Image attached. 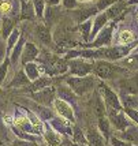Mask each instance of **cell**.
<instances>
[{
	"label": "cell",
	"instance_id": "obj_1",
	"mask_svg": "<svg viewBox=\"0 0 138 146\" xmlns=\"http://www.w3.org/2000/svg\"><path fill=\"white\" fill-rule=\"evenodd\" d=\"M66 83H67V86H69L70 89L75 93V96H83V94H86V93H89L90 90H93L96 79L92 75L69 76L66 79Z\"/></svg>",
	"mask_w": 138,
	"mask_h": 146
},
{
	"label": "cell",
	"instance_id": "obj_2",
	"mask_svg": "<svg viewBox=\"0 0 138 146\" xmlns=\"http://www.w3.org/2000/svg\"><path fill=\"white\" fill-rule=\"evenodd\" d=\"M93 70H94V74L101 78V79H111L112 76H115L116 72H119L120 68L111 64L109 62H105V60H99L96 62L93 66Z\"/></svg>",
	"mask_w": 138,
	"mask_h": 146
},
{
	"label": "cell",
	"instance_id": "obj_3",
	"mask_svg": "<svg viewBox=\"0 0 138 146\" xmlns=\"http://www.w3.org/2000/svg\"><path fill=\"white\" fill-rule=\"evenodd\" d=\"M94 64L88 63L83 59H73L69 63V68L71 74L75 76H88L92 71H93Z\"/></svg>",
	"mask_w": 138,
	"mask_h": 146
},
{
	"label": "cell",
	"instance_id": "obj_4",
	"mask_svg": "<svg viewBox=\"0 0 138 146\" xmlns=\"http://www.w3.org/2000/svg\"><path fill=\"white\" fill-rule=\"evenodd\" d=\"M108 117H109V123H111L116 130H119V131H125L129 126H131V123H130L129 119L125 116V112H123V111L108 108Z\"/></svg>",
	"mask_w": 138,
	"mask_h": 146
},
{
	"label": "cell",
	"instance_id": "obj_5",
	"mask_svg": "<svg viewBox=\"0 0 138 146\" xmlns=\"http://www.w3.org/2000/svg\"><path fill=\"white\" fill-rule=\"evenodd\" d=\"M99 89H100V93H101L100 96H103V100H104V102L107 104L109 108L122 111V104H120L119 97H118V94L113 90H111V88H108L107 85H104V83H100Z\"/></svg>",
	"mask_w": 138,
	"mask_h": 146
},
{
	"label": "cell",
	"instance_id": "obj_6",
	"mask_svg": "<svg viewBox=\"0 0 138 146\" xmlns=\"http://www.w3.org/2000/svg\"><path fill=\"white\" fill-rule=\"evenodd\" d=\"M55 94H56V89L51 85V86L45 88V89H41L36 92V93H33V100H36L38 104L47 107V105H49L51 102H53Z\"/></svg>",
	"mask_w": 138,
	"mask_h": 146
},
{
	"label": "cell",
	"instance_id": "obj_7",
	"mask_svg": "<svg viewBox=\"0 0 138 146\" xmlns=\"http://www.w3.org/2000/svg\"><path fill=\"white\" fill-rule=\"evenodd\" d=\"M25 111V109H23ZM15 124L21 133H29V134H38L37 130L31 126V123L29 121L27 116L25 112H21V111H15Z\"/></svg>",
	"mask_w": 138,
	"mask_h": 146
},
{
	"label": "cell",
	"instance_id": "obj_8",
	"mask_svg": "<svg viewBox=\"0 0 138 146\" xmlns=\"http://www.w3.org/2000/svg\"><path fill=\"white\" fill-rule=\"evenodd\" d=\"M53 107H55V111H56L59 116L64 117L66 120L69 121H75V116H74V111H73V107L70 105L69 102L63 101L60 98L57 100H53Z\"/></svg>",
	"mask_w": 138,
	"mask_h": 146
},
{
	"label": "cell",
	"instance_id": "obj_9",
	"mask_svg": "<svg viewBox=\"0 0 138 146\" xmlns=\"http://www.w3.org/2000/svg\"><path fill=\"white\" fill-rule=\"evenodd\" d=\"M44 134V139L48 143V146H62L63 145V138L59 133H56L49 124H45V128L43 130Z\"/></svg>",
	"mask_w": 138,
	"mask_h": 146
},
{
	"label": "cell",
	"instance_id": "obj_10",
	"mask_svg": "<svg viewBox=\"0 0 138 146\" xmlns=\"http://www.w3.org/2000/svg\"><path fill=\"white\" fill-rule=\"evenodd\" d=\"M86 142H88L90 146H107V141L105 138L101 135V133L94 127H89L88 131H86Z\"/></svg>",
	"mask_w": 138,
	"mask_h": 146
},
{
	"label": "cell",
	"instance_id": "obj_11",
	"mask_svg": "<svg viewBox=\"0 0 138 146\" xmlns=\"http://www.w3.org/2000/svg\"><path fill=\"white\" fill-rule=\"evenodd\" d=\"M112 30H113V25L109 26H104V29L100 30V34L96 37L94 42L90 46H101V45H109L111 44V40H112Z\"/></svg>",
	"mask_w": 138,
	"mask_h": 146
},
{
	"label": "cell",
	"instance_id": "obj_12",
	"mask_svg": "<svg viewBox=\"0 0 138 146\" xmlns=\"http://www.w3.org/2000/svg\"><path fill=\"white\" fill-rule=\"evenodd\" d=\"M38 57V48L33 42H26L22 52V63L23 66L27 63H31Z\"/></svg>",
	"mask_w": 138,
	"mask_h": 146
},
{
	"label": "cell",
	"instance_id": "obj_13",
	"mask_svg": "<svg viewBox=\"0 0 138 146\" xmlns=\"http://www.w3.org/2000/svg\"><path fill=\"white\" fill-rule=\"evenodd\" d=\"M51 127H53V130L56 133H63L67 135H73V130H71V123L69 120H63L60 117H52L51 120Z\"/></svg>",
	"mask_w": 138,
	"mask_h": 146
},
{
	"label": "cell",
	"instance_id": "obj_14",
	"mask_svg": "<svg viewBox=\"0 0 138 146\" xmlns=\"http://www.w3.org/2000/svg\"><path fill=\"white\" fill-rule=\"evenodd\" d=\"M92 109H93V113L97 117H103L105 116V105L103 101V97L100 96L99 92H94L93 93V98H92Z\"/></svg>",
	"mask_w": 138,
	"mask_h": 146
},
{
	"label": "cell",
	"instance_id": "obj_15",
	"mask_svg": "<svg viewBox=\"0 0 138 146\" xmlns=\"http://www.w3.org/2000/svg\"><path fill=\"white\" fill-rule=\"evenodd\" d=\"M36 37H37V40L43 45H47V46L52 45V34H51L49 29L47 26H44V25L37 26V29H36Z\"/></svg>",
	"mask_w": 138,
	"mask_h": 146
},
{
	"label": "cell",
	"instance_id": "obj_16",
	"mask_svg": "<svg viewBox=\"0 0 138 146\" xmlns=\"http://www.w3.org/2000/svg\"><path fill=\"white\" fill-rule=\"evenodd\" d=\"M119 139L126 141V142H130L133 145H134V143L138 145V128H137V126H133V124L129 126V127L122 133Z\"/></svg>",
	"mask_w": 138,
	"mask_h": 146
},
{
	"label": "cell",
	"instance_id": "obj_17",
	"mask_svg": "<svg viewBox=\"0 0 138 146\" xmlns=\"http://www.w3.org/2000/svg\"><path fill=\"white\" fill-rule=\"evenodd\" d=\"M57 94H59V98H60V100L69 102V104L77 100L75 93L70 89L67 85H62V86H59V89H57Z\"/></svg>",
	"mask_w": 138,
	"mask_h": 146
},
{
	"label": "cell",
	"instance_id": "obj_18",
	"mask_svg": "<svg viewBox=\"0 0 138 146\" xmlns=\"http://www.w3.org/2000/svg\"><path fill=\"white\" fill-rule=\"evenodd\" d=\"M51 85H52V78L48 75H43L31 83L30 92L36 93V92H38V90H41V89H45V88H48Z\"/></svg>",
	"mask_w": 138,
	"mask_h": 146
},
{
	"label": "cell",
	"instance_id": "obj_19",
	"mask_svg": "<svg viewBox=\"0 0 138 146\" xmlns=\"http://www.w3.org/2000/svg\"><path fill=\"white\" fill-rule=\"evenodd\" d=\"M25 74H26V76H27V79L29 81H31V82H34L36 79H38L40 78V68H38V64H36V63H27V64H25Z\"/></svg>",
	"mask_w": 138,
	"mask_h": 146
},
{
	"label": "cell",
	"instance_id": "obj_20",
	"mask_svg": "<svg viewBox=\"0 0 138 146\" xmlns=\"http://www.w3.org/2000/svg\"><path fill=\"white\" fill-rule=\"evenodd\" d=\"M36 15L33 3L30 0H23L22 1V10H21V18L22 19H33Z\"/></svg>",
	"mask_w": 138,
	"mask_h": 146
},
{
	"label": "cell",
	"instance_id": "obj_21",
	"mask_svg": "<svg viewBox=\"0 0 138 146\" xmlns=\"http://www.w3.org/2000/svg\"><path fill=\"white\" fill-rule=\"evenodd\" d=\"M107 15L105 14H100V15H97V18H96V21H94V26L93 29L90 30V37H89V40H93L96 36H97V33L101 30V27H104L105 26V22H107Z\"/></svg>",
	"mask_w": 138,
	"mask_h": 146
},
{
	"label": "cell",
	"instance_id": "obj_22",
	"mask_svg": "<svg viewBox=\"0 0 138 146\" xmlns=\"http://www.w3.org/2000/svg\"><path fill=\"white\" fill-rule=\"evenodd\" d=\"M13 19L8 18V17H4L1 19V37L3 38H8L10 34L13 33Z\"/></svg>",
	"mask_w": 138,
	"mask_h": 146
},
{
	"label": "cell",
	"instance_id": "obj_23",
	"mask_svg": "<svg viewBox=\"0 0 138 146\" xmlns=\"http://www.w3.org/2000/svg\"><path fill=\"white\" fill-rule=\"evenodd\" d=\"M99 130H100L101 135L107 141L108 137H109V133H111V123H109V120H108L105 116L99 117Z\"/></svg>",
	"mask_w": 138,
	"mask_h": 146
},
{
	"label": "cell",
	"instance_id": "obj_24",
	"mask_svg": "<svg viewBox=\"0 0 138 146\" xmlns=\"http://www.w3.org/2000/svg\"><path fill=\"white\" fill-rule=\"evenodd\" d=\"M122 102L125 105V108L137 109L138 108V96L135 94H123Z\"/></svg>",
	"mask_w": 138,
	"mask_h": 146
},
{
	"label": "cell",
	"instance_id": "obj_25",
	"mask_svg": "<svg viewBox=\"0 0 138 146\" xmlns=\"http://www.w3.org/2000/svg\"><path fill=\"white\" fill-rule=\"evenodd\" d=\"M29 82H30V81L27 79L25 71H19L18 74L14 76V79L11 81V83H10L8 86H14V88L17 86V88H21V86H26Z\"/></svg>",
	"mask_w": 138,
	"mask_h": 146
},
{
	"label": "cell",
	"instance_id": "obj_26",
	"mask_svg": "<svg viewBox=\"0 0 138 146\" xmlns=\"http://www.w3.org/2000/svg\"><path fill=\"white\" fill-rule=\"evenodd\" d=\"M96 11H97V8H96V7H93V8H86V10H79V11H75V13H74V15H75V21H77V22H79V23H82V22H83L86 18H89V17L94 15V14H96Z\"/></svg>",
	"mask_w": 138,
	"mask_h": 146
},
{
	"label": "cell",
	"instance_id": "obj_27",
	"mask_svg": "<svg viewBox=\"0 0 138 146\" xmlns=\"http://www.w3.org/2000/svg\"><path fill=\"white\" fill-rule=\"evenodd\" d=\"M122 64L125 67H129V68L138 70V53L137 55H127L126 57H123L122 59Z\"/></svg>",
	"mask_w": 138,
	"mask_h": 146
},
{
	"label": "cell",
	"instance_id": "obj_28",
	"mask_svg": "<svg viewBox=\"0 0 138 146\" xmlns=\"http://www.w3.org/2000/svg\"><path fill=\"white\" fill-rule=\"evenodd\" d=\"M122 13H123V4L118 3V4H112L109 7L105 15H107V18H118Z\"/></svg>",
	"mask_w": 138,
	"mask_h": 146
},
{
	"label": "cell",
	"instance_id": "obj_29",
	"mask_svg": "<svg viewBox=\"0 0 138 146\" xmlns=\"http://www.w3.org/2000/svg\"><path fill=\"white\" fill-rule=\"evenodd\" d=\"M133 40H134V34L131 30H122L119 33L118 44H127V42H131Z\"/></svg>",
	"mask_w": 138,
	"mask_h": 146
},
{
	"label": "cell",
	"instance_id": "obj_30",
	"mask_svg": "<svg viewBox=\"0 0 138 146\" xmlns=\"http://www.w3.org/2000/svg\"><path fill=\"white\" fill-rule=\"evenodd\" d=\"M19 38H21V32H19V29H14L13 33L10 34V37H8V42H7V52H10L13 49V46L15 45V42L18 41Z\"/></svg>",
	"mask_w": 138,
	"mask_h": 146
},
{
	"label": "cell",
	"instance_id": "obj_31",
	"mask_svg": "<svg viewBox=\"0 0 138 146\" xmlns=\"http://www.w3.org/2000/svg\"><path fill=\"white\" fill-rule=\"evenodd\" d=\"M90 27H92V21L82 22L79 25V33H81L83 40H89V37H90Z\"/></svg>",
	"mask_w": 138,
	"mask_h": 146
},
{
	"label": "cell",
	"instance_id": "obj_32",
	"mask_svg": "<svg viewBox=\"0 0 138 146\" xmlns=\"http://www.w3.org/2000/svg\"><path fill=\"white\" fill-rule=\"evenodd\" d=\"M73 139L75 143H79V145H85L86 143V138L83 137V134L81 133V130L78 127L74 128V133H73Z\"/></svg>",
	"mask_w": 138,
	"mask_h": 146
},
{
	"label": "cell",
	"instance_id": "obj_33",
	"mask_svg": "<svg viewBox=\"0 0 138 146\" xmlns=\"http://www.w3.org/2000/svg\"><path fill=\"white\" fill-rule=\"evenodd\" d=\"M31 3H33V7H34L36 15H38L41 18L44 15V3H43V0H31Z\"/></svg>",
	"mask_w": 138,
	"mask_h": 146
},
{
	"label": "cell",
	"instance_id": "obj_34",
	"mask_svg": "<svg viewBox=\"0 0 138 146\" xmlns=\"http://www.w3.org/2000/svg\"><path fill=\"white\" fill-rule=\"evenodd\" d=\"M22 44H23V40L19 38V42L17 44V46H15V49H14V52H13V56H11V62H13V63H17V60H18L19 53L22 51Z\"/></svg>",
	"mask_w": 138,
	"mask_h": 146
},
{
	"label": "cell",
	"instance_id": "obj_35",
	"mask_svg": "<svg viewBox=\"0 0 138 146\" xmlns=\"http://www.w3.org/2000/svg\"><path fill=\"white\" fill-rule=\"evenodd\" d=\"M8 66H10L8 60L3 62V63H1V66H0V85L4 82V78L7 76V72H8Z\"/></svg>",
	"mask_w": 138,
	"mask_h": 146
},
{
	"label": "cell",
	"instance_id": "obj_36",
	"mask_svg": "<svg viewBox=\"0 0 138 146\" xmlns=\"http://www.w3.org/2000/svg\"><path fill=\"white\" fill-rule=\"evenodd\" d=\"M111 145L112 146H134L133 143H130V142L122 141V139H119V138H116V137H112V138H111Z\"/></svg>",
	"mask_w": 138,
	"mask_h": 146
},
{
	"label": "cell",
	"instance_id": "obj_37",
	"mask_svg": "<svg viewBox=\"0 0 138 146\" xmlns=\"http://www.w3.org/2000/svg\"><path fill=\"white\" fill-rule=\"evenodd\" d=\"M126 115H129L130 117H131L133 121H135L138 124V111H135V109H130V108H125V111H123Z\"/></svg>",
	"mask_w": 138,
	"mask_h": 146
},
{
	"label": "cell",
	"instance_id": "obj_38",
	"mask_svg": "<svg viewBox=\"0 0 138 146\" xmlns=\"http://www.w3.org/2000/svg\"><path fill=\"white\" fill-rule=\"evenodd\" d=\"M115 1H116V0H100L96 8H97V10H104V8H107V7H111Z\"/></svg>",
	"mask_w": 138,
	"mask_h": 146
},
{
	"label": "cell",
	"instance_id": "obj_39",
	"mask_svg": "<svg viewBox=\"0 0 138 146\" xmlns=\"http://www.w3.org/2000/svg\"><path fill=\"white\" fill-rule=\"evenodd\" d=\"M63 6L66 8H75L78 7V1L77 0H63Z\"/></svg>",
	"mask_w": 138,
	"mask_h": 146
},
{
	"label": "cell",
	"instance_id": "obj_40",
	"mask_svg": "<svg viewBox=\"0 0 138 146\" xmlns=\"http://www.w3.org/2000/svg\"><path fill=\"white\" fill-rule=\"evenodd\" d=\"M6 135H7V127L4 124V121L1 120V117H0V139H4Z\"/></svg>",
	"mask_w": 138,
	"mask_h": 146
},
{
	"label": "cell",
	"instance_id": "obj_41",
	"mask_svg": "<svg viewBox=\"0 0 138 146\" xmlns=\"http://www.w3.org/2000/svg\"><path fill=\"white\" fill-rule=\"evenodd\" d=\"M7 53V49H6V44L3 40H0V62H3V59L6 56Z\"/></svg>",
	"mask_w": 138,
	"mask_h": 146
},
{
	"label": "cell",
	"instance_id": "obj_42",
	"mask_svg": "<svg viewBox=\"0 0 138 146\" xmlns=\"http://www.w3.org/2000/svg\"><path fill=\"white\" fill-rule=\"evenodd\" d=\"M10 8H11L10 1H4V0H3V1L0 3V10H1V13H8Z\"/></svg>",
	"mask_w": 138,
	"mask_h": 146
},
{
	"label": "cell",
	"instance_id": "obj_43",
	"mask_svg": "<svg viewBox=\"0 0 138 146\" xmlns=\"http://www.w3.org/2000/svg\"><path fill=\"white\" fill-rule=\"evenodd\" d=\"M13 146H38V145H34L31 142H25V141H15Z\"/></svg>",
	"mask_w": 138,
	"mask_h": 146
},
{
	"label": "cell",
	"instance_id": "obj_44",
	"mask_svg": "<svg viewBox=\"0 0 138 146\" xmlns=\"http://www.w3.org/2000/svg\"><path fill=\"white\" fill-rule=\"evenodd\" d=\"M59 1L60 0H48V4H49V7H53V6H56Z\"/></svg>",
	"mask_w": 138,
	"mask_h": 146
},
{
	"label": "cell",
	"instance_id": "obj_45",
	"mask_svg": "<svg viewBox=\"0 0 138 146\" xmlns=\"http://www.w3.org/2000/svg\"><path fill=\"white\" fill-rule=\"evenodd\" d=\"M79 1H96V0H79Z\"/></svg>",
	"mask_w": 138,
	"mask_h": 146
},
{
	"label": "cell",
	"instance_id": "obj_46",
	"mask_svg": "<svg viewBox=\"0 0 138 146\" xmlns=\"http://www.w3.org/2000/svg\"><path fill=\"white\" fill-rule=\"evenodd\" d=\"M81 146H88V145H86V143H85V145H81Z\"/></svg>",
	"mask_w": 138,
	"mask_h": 146
},
{
	"label": "cell",
	"instance_id": "obj_47",
	"mask_svg": "<svg viewBox=\"0 0 138 146\" xmlns=\"http://www.w3.org/2000/svg\"><path fill=\"white\" fill-rule=\"evenodd\" d=\"M1 1H3V0H0V3H1Z\"/></svg>",
	"mask_w": 138,
	"mask_h": 146
},
{
	"label": "cell",
	"instance_id": "obj_48",
	"mask_svg": "<svg viewBox=\"0 0 138 146\" xmlns=\"http://www.w3.org/2000/svg\"><path fill=\"white\" fill-rule=\"evenodd\" d=\"M8 1H11V0H8Z\"/></svg>",
	"mask_w": 138,
	"mask_h": 146
},
{
	"label": "cell",
	"instance_id": "obj_49",
	"mask_svg": "<svg viewBox=\"0 0 138 146\" xmlns=\"http://www.w3.org/2000/svg\"><path fill=\"white\" fill-rule=\"evenodd\" d=\"M137 19H138V17H137Z\"/></svg>",
	"mask_w": 138,
	"mask_h": 146
},
{
	"label": "cell",
	"instance_id": "obj_50",
	"mask_svg": "<svg viewBox=\"0 0 138 146\" xmlns=\"http://www.w3.org/2000/svg\"><path fill=\"white\" fill-rule=\"evenodd\" d=\"M1 146H3V145H1Z\"/></svg>",
	"mask_w": 138,
	"mask_h": 146
}]
</instances>
